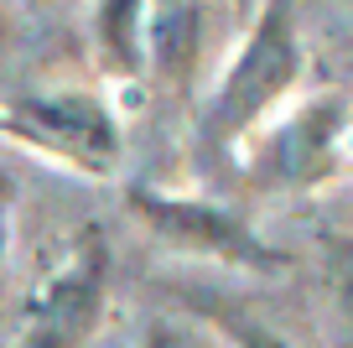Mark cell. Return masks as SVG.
<instances>
[{
    "mask_svg": "<svg viewBox=\"0 0 353 348\" xmlns=\"http://www.w3.org/2000/svg\"><path fill=\"white\" fill-rule=\"evenodd\" d=\"M301 68H307V52H301L291 6H260L239 52L229 57L223 78L213 84L208 104H203V125H198L203 146L234 151L239 141H250L254 125H265V115L296 88Z\"/></svg>",
    "mask_w": 353,
    "mask_h": 348,
    "instance_id": "6da1fadb",
    "label": "cell"
},
{
    "mask_svg": "<svg viewBox=\"0 0 353 348\" xmlns=\"http://www.w3.org/2000/svg\"><path fill=\"white\" fill-rule=\"evenodd\" d=\"M0 135L78 177H94V182L114 177L125 156V120L104 88L6 94L0 99Z\"/></svg>",
    "mask_w": 353,
    "mask_h": 348,
    "instance_id": "7a4b0ae2",
    "label": "cell"
},
{
    "mask_svg": "<svg viewBox=\"0 0 353 348\" xmlns=\"http://www.w3.org/2000/svg\"><path fill=\"white\" fill-rule=\"evenodd\" d=\"M114 255L99 224L73 229L21 302L16 348H88L110 317Z\"/></svg>",
    "mask_w": 353,
    "mask_h": 348,
    "instance_id": "3957f363",
    "label": "cell"
},
{
    "mask_svg": "<svg viewBox=\"0 0 353 348\" xmlns=\"http://www.w3.org/2000/svg\"><path fill=\"white\" fill-rule=\"evenodd\" d=\"M125 213L141 218L156 240L176 244L188 255H208V260L239 265V271H281L286 255L244 224L234 208L213 203V197H188V193H166L151 182H125Z\"/></svg>",
    "mask_w": 353,
    "mask_h": 348,
    "instance_id": "277c9868",
    "label": "cell"
},
{
    "mask_svg": "<svg viewBox=\"0 0 353 348\" xmlns=\"http://www.w3.org/2000/svg\"><path fill=\"white\" fill-rule=\"evenodd\" d=\"M343 130H348V99L322 94L281 120L260 146V177L276 187H317L322 177L338 172Z\"/></svg>",
    "mask_w": 353,
    "mask_h": 348,
    "instance_id": "5b68a950",
    "label": "cell"
},
{
    "mask_svg": "<svg viewBox=\"0 0 353 348\" xmlns=\"http://www.w3.org/2000/svg\"><path fill=\"white\" fill-rule=\"evenodd\" d=\"M203 21L198 6H145V78L182 88L198 73L203 52Z\"/></svg>",
    "mask_w": 353,
    "mask_h": 348,
    "instance_id": "8992f818",
    "label": "cell"
},
{
    "mask_svg": "<svg viewBox=\"0 0 353 348\" xmlns=\"http://www.w3.org/2000/svg\"><path fill=\"white\" fill-rule=\"evenodd\" d=\"M88 47L110 88L145 84V6H94L88 11Z\"/></svg>",
    "mask_w": 353,
    "mask_h": 348,
    "instance_id": "52a82bcc",
    "label": "cell"
},
{
    "mask_svg": "<svg viewBox=\"0 0 353 348\" xmlns=\"http://www.w3.org/2000/svg\"><path fill=\"white\" fill-rule=\"evenodd\" d=\"M219 327H223V338H229V348H296V343H286L281 333H270L265 322H254V317H244V312H223Z\"/></svg>",
    "mask_w": 353,
    "mask_h": 348,
    "instance_id": "ba28073f",
    "label": "cell"
},
{
    "mask_svg": "<svg viewBox=\"0 0 353 348\" xmlns=\"http://www.w3.org/2000/svg\"><path fill=\"white\" fill-rule=\"evenodd\" d=\"M145 348H229L219 343L213 333H203V327H182V322H156L151 338H145Z\"/></svg>",
    "mask_w": 353,
    "mask_h": 348,
    "instance_id": "9c48e42d",
    "label": "cell"
},
{
    "mask_svg": "<svg viewBox=\"0 0 353 348\" xmlns=\"http://www.w3.org/2000/svg\"><path fill=\"white\" fill-rule=\"evenodd\" d=\"M6 250H11V182L0 177V265H6Z\"/></svg>",
    "mask_w": 353,
    "mask_h": 348,
    "instance_id": "30bf717a",
    "label": "cell"
},
{
    "mask_svg": "<svg viewBox=\"0 0 353 348\" xmlns=\"http://www.w3.org/2000/svg\"><path fill=\"white\" fill-rule=\"evenodd\" d=\"M343 302H348V312H353V281H348V291H343Z\"/></svg>",
    "mask_w": 353,
    "mask_h": 348,
    "instance_id": "8fae6325",
    "label": "cell"
}]
</instances>
